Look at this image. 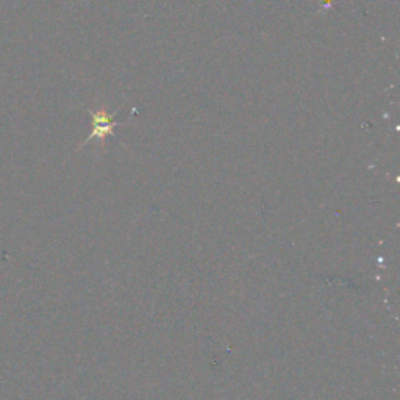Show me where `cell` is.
Here are the masks:
<instances>
[{
  "label": "cell",
  "mask_w": 400,
  "mask_h": 400,
  "mask_svg": "<svg viewBox=\"0 0 400 400\" xmlns=\"http://www.w3.org/2000/svg\"><path fill=\"white\" fill-rule=\"evenodd\" d=\"M93 119H94V129L93 133L90 135V138H86V141L83 144H86L88 141L93 139H99L100 143H105L107 135H110L113 131V121H111V116L107 113L105 108H100L98 111H91Z\"/></svg>",
  "instance_id": "1"
}]
</instances>
